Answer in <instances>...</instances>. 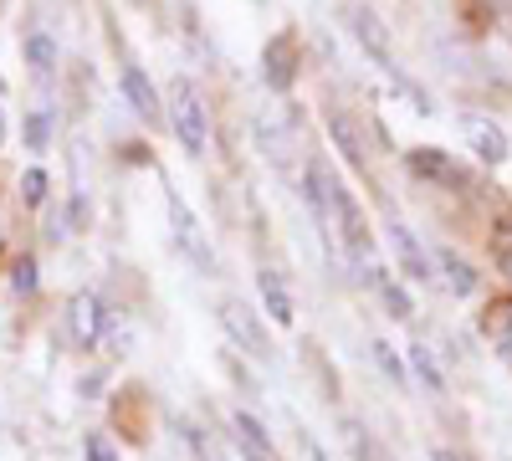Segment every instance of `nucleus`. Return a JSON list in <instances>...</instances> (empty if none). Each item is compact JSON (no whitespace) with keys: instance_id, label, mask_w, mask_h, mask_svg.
I'll return each mask as SVG.
<instances>
[{"instance_id":"nucleus-26","label":"nucleus","mask_w":512,"mask_h":461,"mask_svg":"<svg viewBox=\"0 0 512 461\" xmlns=\"http://www.w3.org/2000/svg\"><path fill=\"white\" fill-rule=\"evenodd\" d=\"M0 134H6V118H0Z\"/></svg>"},{"instance_id":"nucleus-8","label":"nucleus","mask_w":512,"mask_h":461,"mask_svg":"<svg viewBox=\"0 0 512 461\" xmlns=\"http://www.w3.org/2000/svg\"><path fill=\"white\" fill-rule=\"evenodd\" d=\"M231 431H236V451H241V461H282L277 441L267 436V426L256 421L251 410H236V415H231Z\"/></svg>"},{"instance_id":"nucleus-11","label":"nucleus","mask_w":512,"mask_h":461,"mask_svg":"<svg viewBox=\"0 0 512 461\" xmlns=\"http://www.w3.org/2000/svg\"><path fill=\"white\" fill-rule=\"evenodd\" d=\"M359 272H364V282L374 287V298L384 303V313L405 323V318H410V298H405V287H400V282H395L390 272H384V267H374V262H364Z\"/></svg>"},{"instance_id":"nucleus-13","label":"nucleus","mask_w":512,"mask_h":461,"mask_svg":"<svg viewBox=\"0 0 512 461\" xmlns=\"http://www.w3.org/2000/svg\"><path fill=\"white\" fill-rule=\"evenodd\" d=\"M256 287H262V308H267V318L287 328V323H292V292H287L282 272H277V267H262V272H256Z\"/></svg>"},{"instance_id":"nucleus-23","label":"nucleus","mask_w":512,"mask_h":461,"mask_svg":"<svg viewBox=\"0 0 512 461\" xmlns=\"http://www.w3.org/2000/svg\"><path fill=\"white\" fill-rule=\"evenodd\" d=\"M497 267H502V272L512 277V221H507V226L497 231Z\"/></svg>"},{"instance_id":"nucleus-19","label":"nucleus","mask_w":512,"mask_h":461,"mask_svg":"<svg viewBox=\"0 0 512 461\" xmlns=\"http://www.w3.org/2000/svg\"><path fill=\"white\" fill-rule=\"evenodd\" d=\"M47 144H52V108H36V113L26 118V149L41 154Z\"/></svg>"},{"instance_id":"nucleus-1","label":"nucleus","mask_w":512,"mask_h":461,"mask_svg":"<svg viewBox=\"0 0 512 461\" xmlns=\"http://www.w3.org/2000/svg\"><path fill=\"white\" fill-rule=\"evenodd\" d=\"M164 108H169V123L185 144V154H205L210 149V113H205V93L195 88L190 77H175L164 88Z\"/></svg>"},{"instance_id":"nucleus-25","label":"nucleus","mask_w":512,"mask_h":461,"mask_svg":"<svg viewBox=\"0 0 512 461\" xmlns=\"http://www.w3.org/2000/svg\"><path fill=\"white\" fill-rule=\"evenodd\" d=\"M436 461H461V456H446V451H441V456H436Z\"/></svg>"},{"instance_id":"nucleus-27","label":"nucleus","mask_w":512,"mask_h":461,"mask_svg":"<svg viewBox=\"0 0 512 461\" xmlns=\"http://www.w3.org/2000/svg\"><path fill=\"white\" fill-rule=\"evenodd\" d=\"M139 6H144V0H139Z\"/></svg>"},{"instance_id":"nucleus-20","label":"nucleus","mask_w":512,"mask_h":461,"mask_svg":"<svg viewBox=\"0 0 512 461\" xmlns=\"http://www.w3.org/2000/svg\"><path fill=\"white\" fill-rule=\"evenodd\" d=\"M369 354H374V364H379L384 374H390V385H405V380H410V369L400 364V354H395L390 344H384V339H374V344H369Z\"/></svg>"},{"instance_id":"nucleus-2","label":"nucleus","mask_w":512,"mask_h":461,"mask_svg":"<svg viewBox=\"0 0 512 461\" xmlns=\"http://www.w3.org/2000/svg\"><path fill=\"white\" fill-rule=\"evenodd\" d=\"M164 211H169V231H175V246L185 251V257H190L195 267H205V272L216 267V251H210V241H205L195 211L180 200V190H169V185H164Z\"/></svg>"},{"instance_id":"nucleus-7","label":"nucleus","mask_w":512,"mask_h":461,"mask_svg":"<svg viewBox=\"0 0 512 461\" xmlns=\"http://www.w3.org/2000/svg\"><path fill=\"white\" fill-rule=\"evenodd\" d=\"M384 236H390L395 262H400V272H405L410 282H431V277H436V272H431V251L420 246V236H415L405 221H390V226H384Z\"/></svg>"},{"instance_id":"nucleus-18","label":"nucleus","mask_w":512,"mask_h":461,"mask_svg":"<svg viewBox=\"0 0 512 461\" xmlns=\"http://www.w3.org/2000/svg\"><path fill=\"white\" fill-rule=\"evenodd\" d=\"M441 267H446V277H451V292L456 298H466V292H477V272L466 267L456 251H441Z\"/></svg>"},{"instance_id":"nucleus-14","label":"nucleus","mask_w":512,"mask_h":461,"mask_svg":"<svg viewBox=\"0 0 512 461\" xmlns=\"http://www.w3.org/2000/svg\"><path fill=\"white\" fill-rule=\"evenodd\" d=\"M21 52H26V67L36 72V77H57V62H62V52H57V36L52 31H26V41H21Z\"/></svg>"},{"instance_id":"nucleus-21","label":"nucleus","mask_w":512,"mask_h":461,"mask_svg":"<svg viewBox=\"0 0 512 461\" xmlns=\"http://www.w3.org/2000/svg\"><path fill=\"white\" fill-rule=\"evenodd\" d=\"M251 134H256V149H262V159H272V164H282V134L272 129L267 118H251Z\"/></svg>"},{"instance_id":"nucleus-24","label":"nucleus","mask_w":512,"mask_h":461,"mask_svg":"<svg viewBox=\"0 0 512 461\" xmlns=\"http://www.w3.org/2000/svg\"><path fill=\"white\" fill-rule=\"evenodd\" d=\"M82 456H88V461H118V456L108 451V441H103V436H88V441H82Z\"/></svg>"},{"instance_id":"nucleus-22","label":"nucleus","mask_w":512,"mask_h":461,"mask_svg":"<svg viewBox=\"0 0 512 461\" xmlns=\"http://www.w3.org/2000/svg\"><path fill=\"white\" fill-rule=\"evenodd\" d=\"M21 195H26V205H41V200H47V175L26 170V175H21Z\"/></svg>"},{"instance_id":"nucleus-3","label":"nucleus","mask_w":512,"mask_h":461,"mask_svg":"<svg viewBox=\"0 0 512 461\" xmlns=\"http://www.w3.org/2000/svg\"><path fill=\"white\" fill-rule=\"evenodd\" d=\"M221 328L231 333V344L236 349H246L256 364H272L277 359V349H272V333H267V323L256 318L246 303H221Z\"/></svg>"},{"instance_id":"nucleus-9","label":"nucleus","mask_w":512,"mask_h":461,"mask_svg":"<svg viewBox=\"0 0 512 461\" xmlns=\"http://www.w3.org/2000/svg\"><path fill=\"white\" fill-rule=\"evenodd\" d=\"M466 144H472V154L482 164H507V134H502V123L492 118H466Z\"/></svg>"},{"instance_id":"nucleus-15","label":"nucleus","mask_w":512,"mask_h":461,"mask_svg":"<svg viewBox=\"0 0 512 461\" xmlns=\"http://www.w3.org/2000/svg\"><path fill=\"white\" fill-rule=\"evenodd\" d=\"M262 62H267V72H262V77H267V88H272V93H287V88H292V77H297L292 41H287V36L267 41V57H262Z\"/></svg>"},{"instance_id":"nucleus-10","label":"nucleus","mask_w":512,"mask_h":461,"mask_svg":"<svg viewBox=\"0 0 512 461\" xmlns=\"http://www.w3.org/2000/svg\"><path fill=\"white\" fill-rule=\"evenodd\" d=\"M482 333H487L492 354L512 369V298H497V303L482 313Z\"/></svg>"},{"instance_id":"nucleus-6","label":"nucleus","mask_w":512,"mask_h":461,"mask_svg":"<svg viewBox=\"0 0 512 461\" xmlns=\"http://www.w3.org/2000/svg\"><path fill=\"white\" fill-rule=\"evenodd\" d=\"M67 328H72V339L82 349H98L103 344V333H108V308L98 292H77V298L67 303Z\"/></svg>"},{"instance_id":"nucleus-12","label":"nucleus","mask_w":512,"mask_h":461,"mask_svg":"<svg viewBox=\"0 0 512 461\" xmlns=\"http://www.w3.org/2000/svg\"><path fill=\"white\" fill-rule=\"evenodd\" d=\"M328 139L338 144V154H344L354 170H369V159H364V139H359V129H354V118L344 113V108H328Z\"/></svg>"},{"instance_id":"nucleus-16","label":"nucleus","mask_w":512,"mask_h":461,"mask_svg":"<svg viewBox=\"0 0 512 461\" xmlns=\"http://www.w3.org/2000/svg\"><path fill=\"white\" fill-rule=\"evenodd\" d=\"M405 369L420 380V390H425V395H446V374H441L436 354L425 349V344H410V349H405Z\"/></svg>"},{"instance_id":"nucleus-5","label":"nucleus","mask_w":512,"mask_h":461,"mask_svg":"<svg viewBox=\"0 0 512 461\" xmlns=\"http://www.w3.org/2000/svg\"><path fill=\"white\" fill-rule=\"evenodd\" d=\"M118 93H123L128 108L149 123V129H154V123H164V98L154 93V82H149V72H144L139 62H123V67H118Z\"/></svg>"},{"instance_id":"nucleus-4","label":"nucleus","mask_w":512,"mask_h":461,"mask_svg":"<svg viewBox=\"0 0 512 461\" xmlns=\"http://www.w3.org/2000/svg\"><path fill=\"white\" fill-rule=\"evenodd\" d=\"M349 31H354V41H359V47H364V52L374 57V67H379L384 77H395V82H400L405 93H415V98H420V108H425V113H436L431 103H425V93L415 88V82H405V77H400V67H395V57H390V41H384L379 21H374V16H369L364 6H359V11H349Z\"/></svg>"},{"instance_id":"nucleus-17","label":"nucleus","mask_w":512,"mask_h":461,"mask_svg":"<svg viewBox=\"0 0 512 461\" xmlns=\"http://www.w3.org/2000/svg\"><path fill=\"white\" fill-rule=\"evenodd\" d=\"M410 170H415V175H431V180H441V185L461 180V170H456L446 154H436V149H415V154H410Z\"/></svg>"}]
</instances>
